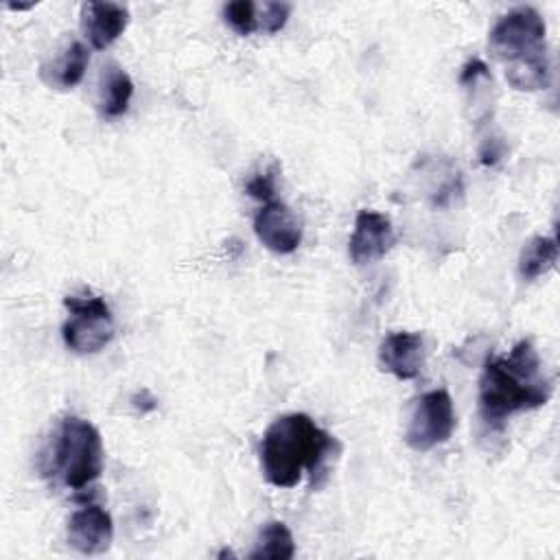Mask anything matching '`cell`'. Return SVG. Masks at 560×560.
Instances as JSON below:
<instances>
[{
  "label": "cell",
  "instance_id": "d6986e66",
  "mask_svg": "<svg viewBox=\"0 0 560 560\" xmlns=\"http://www.w3.org/2000/svg\"><path fill=\"white\" fill-rule=\"evenodd\" d=\"M247 195H252L254 199H260V201H271L273 199V192H276V166L262 171V173H256L247 186H245Z\"/></svg>",
  "mask_w": 560,
  "mask_h": 560
},
{
  "label": "cell",
  "instance_id": "7a4b0ae2",
  "mask_svg": "<svg viewBox=\"0 0 560 560\" xmlns=\"http://www.w3.org/2000/svg\"><path fill=\"white\" fill-rule=\"evenodd\" d=\"M337 440L315 424L306 413H284L276 418L260 442V468L265 479L276 488H293L300 483L304 470L319 475Z\"/></svg>",
  "mask_w": 560,
  "mask_h": 560
},
{
  "label": "cell",
  "instance_id": "5b68a950",
  "mask_svg": "<svg viewBox=\"0 0 560 560\" xmlns=\"http://www.w3.org/2000/svg\"><path fill=\"white\" fill-rule=\"evenodd\" d=\"M547 24L534 7H516L499 18L488 37L490 52L501 61H516L545 46Z\"/></svg>",
  "mask_w": 560,
  "mask_h": 560
},
{
  "label": "cell",
  "instance_id": "ffe728a7",
  "mask_svg": "<svg viewBox=\"0 0 560 560\" xmlns=\"http://www.w3.org/2000/svg\"><path fill=\"white\" fill-rule=\"evenodd\" d=\"M479 79H492V77H490V70H488V66H486L481 59H470V61L462 68L459 83H462V85H472V83H477Z\"/></svg>",
  "mask_w": 560,
  "mask_h": 560
},
{
  "label": "cell",
  "instance_id": "3957f363",
  "mask_svg": "<svg viewBox=\"0 0 560 560\" xmlns=\"http://www.w3.org/2000/svg\"><path fill=\"white\" fill-rule=\"evenodd\" d=\"M70 490L90 486L103 472V440L98 429L79 416H68L57 429L50 470Z\"/></svg>",
  "mask_w": 560,
  "mask_h": 560
},
{
  "label": "cell",
  "instance_id": "e0dca14e",
  "mask_svg": "<svg viewBox=\"0 0 560 560\" xmlns=\"http://www.w3.org/2000/svg\"><path fill=\"white\" fill-rule=\"evenodd\" d=\"M223 18L238 35H252L258 31V4L252 0H232L223 7Z\"/></svg>",
  "mask_w": 560,
  "mask_h": 560
},
{
  "label": "cell",
  "instance_id": "2e32d148",
  "mask_svg": "<svg viewBox=\"0 0 560 560\" xmlns=\"http://www.w3.org/2000/svg\"><path fill=\"white\" fill-rule=\"evenodd\" d=\"M558 262V241L556 236H534L521 249L518 273L523 280H536L545 276Z\"/></svg>",
  "mask_w": 560,
  "mask_h": 560
},
{
  "label": "cell",
  "instance_id": "9a60e30c",
  "mask_svg": "<svg viewBox=\"0 0 560 560\" xmlns=\"http://www.w3.org/2000/svg\"><path fill=\"white\" fill-rule=\"evenodd\" d=\"M295 556V540L282 521H269L260 527L256 547L249 560H291Z\"/></svg>",
  "mask_w": 560,
  "mask_h": 560
},
{
  "label": "cell",
  "instance_id": "4fadbf2b",
  "mask_svg": "<svg viewBox=\"0 0 560 560\" xmlns=\"http://www.w3.org/2000/svg\"><path fill=\"white\" fill-rule=\"evenodd\" d=\"M505 79L514 90L534 92L545 90L551 83V59L547 46L536 48L534 52L510 61L505 70Z\"/></svg>",
  "mask_w": 560,
  "mask_h": 560
},
{
  "label": "cell",
  "instance_id": "44dd1931",
  "mask_svg": "<svg viewBox=\"0 0 560 560\" xmlns=\"http://www.w3.org/2000/svg\"><path fill=\"white\" fill-rule=\"evenodd\" d=\"M501 153H503V147H501V142H499L497 138L483 140V144H481V149H479V158H481V162L488 164V166L497 164L499 158H501Z\"/></svg>",
  "mask_w": 560,
  "mask_h": 560
},
{
  "label": "cell",
  "instance_id": "7402d4cb",
  "mask_svg": "<svg viewBox=\"0 0 560 560\" xmlns=\"http://www.w3.org/2000/svg\"><path fill=\"white\" fill-rule=\"evenodd\" d=\"M33 4H7V9H11V11H26V9H31Z\"/></svg>",
  "mask_w": 560,
  "mask_h": 560
},
{
  "label": "cell",
  "instance_id": "ac0fdd59",
  "mask_svg": "<svg viewBox=\"0 0 560 560\" xmlns=\"http://www.w3.org/2000/svg\"><path fill=\"white\" fill-rule=\"evenodd\" d=\"M291 15L289 2H262L258 4V31L278 33Z\"/></svg>",
  "mask_w": 560,
  "mask_h": 560
},
{
  "label": "cell",
  "instance_id": "ba28073f",
  "mask_svg": "<svg viewBox=\"0 0 560 560\" xmlns=\"http://www.w3.org/2000/svg\"><path fill=\"white\" fill-rule=\"evenodd\" d=\"M258 241L273 254H291L302 243V228L295 214L282 201H265L254 217Z\"/></svg>",
  "mask_w": 560,
  "mask_h": 560
},
{
  "label": "cell",
  "instance_id": "8fae6325",
  "mask_svg": "<svg viewBox=\"0 0 560 560\" xmlns=\"http://www.w3.org/2000/svg\"><path fill=\"white\" fill-rule=\"evenodd\" d=\"M129 11L116 2H85L81 7V28L96 50L109 48L127 28Z\"/></svg>",
  "mask_w": 560,
  "mask_h": 560
},
{
  "label": "cell",
  "instance_id": "7c38bea8",
  "mask_svg": "<svg viewBox=\"0 0 560 560\" xmlns=\"http://www.w3.org/2000/svg\"><path fill=\"white\" fill-rule=\"evenodd\" d=\"M90 63V52L81 42H72L55 61L44 63L39 77L46 85L55 90H70L74 88Z\"/></svg>",
  "mask_w": 560,
  "mask_h": 560
},
{
  "label": "cell",
  "instance_id": "8992f818",
  "mask_svg": "<svg viewBox=\"0 0 560 560\" xmlns=\"http://www.w3.org/2000/svg\"><path fill=\"white\" fill-rule=\"evenodd\" d=\"M455 429V411L453 398L446 389H433L418 398L413 413L409 418V427L405 433V442L418 451H431L451 440Z\"/></svg>",
  "mask_w": 560,
  "mask_h": 560
},
{
  "label": "cell",
  "instance_id": "5bb4252c",
  "mask_svg": "<svg viewBox=\"0 0 560 560\" xmlns=\"http://www.w3.org/2000/svg\"><path fill=\"white\" fill-rule=\"evenodd\" d=\"M133 96L131 77L116 63H109L101 77L98 90V109L105 118H118L127 112L129 101Z\"/></svg>",
  "mask_w": 560,
  "mask_h": 560
},
{
  "label": "cell",
  "instance_id": "52a82bcc",
  "mask_svg": "<svg viewBox=\"0 0 560 560\" xmlns=\"http://www.w3.org/2000/svg\"><path fill=\"white\" fill-rule=\"evenodd\" d=\"M396 245L392 221L376 210H361L348 241V254L354 265H368L383 258Z\"/></svg>",
  "mask_w": 560,
  "mask_h": 560
},
{
  "label": "cell",
  "instance_id": "6da1fadb",
  "mask_svg": "<svg viewBox=\"0 0 560 560\" xmlns=\"http://www.w3.org/2000/svg\"><path fill=\"white\" fill-rule=\"evenodd\" d=\"M551 378L529 341H518L503 357H488L479 376V416L488 427H501L510 416L542 407L551 398Z\"/></svg>",
  "mask_w": 560,
  "mask_h": 560
},
{
  "label": "cell",
  "instance_id": "30bf717a",
  "mask_svg": "<svg viewBox=\"0 0 560 560\" xmlns=\"http://www.w3.org/2000/svg\"><path fill=\"white\" fill-rule=\"evenodd\" d=\"M378 361L385 372L400 381H411L424 365V339L420 332H389L378 346Z\"/></svg>",
  "mask_w": 560,
  "mask_h": 560
},
{
  "label": "cell",
  "instance_id": "9c48e42d",
  "mask_svg": "<svg viewBox=\"0 0 560 560\" xmlns=\"http://www.w3.org/2000/svg\"><path fill=\"white\" fill-rule=\"evenodd\" d=\"M114 538V523L109 512L90 503L72 512L68 521V545L85 556L105 553Z\"/></svg>",
  "mask_w": 560,
  "mask_h": 560
},
{
  "label": "cell",
  "instance_id": "277c9868",
  "mask_svg": "<svg viewBox=\"0 0 560 560\" xmlns=\"http://www.w3.org/2000/svg\"><path fill=\"white\" fill-rule=\"evenodd\" d=\"M63 304L70 315L61 326V337L72 352L94 354L112 341L114 317L101 295H68Z\"/></svg>",
  "mask_w": 560,
  "mask_h": 560
}]
</instances>
